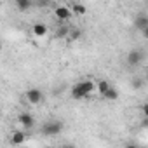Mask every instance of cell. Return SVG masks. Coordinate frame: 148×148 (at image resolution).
Here are the masks:
<instances>
[{
  "label": "cell",
  "instance_id": "cell-7",
  "mask_svg": "<svg viewBox=\"0 0 148 148\" xmlns=\"http://www.w3.org/2000/svg\"><path fill=\"white\" fill-rule=\"evenodd\" d=\"M70 32H71V28L68 26V25H64L63 21L59 23V26H58V30L54 32V38H58V40H63V38H68V35H70Z\"/></svg>",
  "mask_w": 148,
  "mask_h": 148
},
{
  "label": "cell",
  "instance_id": "cell-6",
  "mask_svg": "<svg viewBox=\"0 0 148 148\" xmlns=\"http://www.w3.org/2000/svg\"><path fill=\"white\" fill-rule=\"evenodd\" d=\"M18 122H19L25 129H32V127L35 125V117H33L32 113H28V112H23V113L18 115Z\"/></svg>",
  "mask_w": 148,
  "mask_h": 148
},
{
  "label": "cell",
  "instance_id": "cell-18",
  "mask_svg": "<svg viewBox=\"0 0 148 148\" xmlns=\"http://www.w3.org/2000/svg\"><path fill=\"white\" fill-rule=\"evenodd\" d=\"M141 33H143V38H146V40H148V26H146V28H145Z\"/></svg>",
  "mask_w": 148,
  "mask_h": 148
},
{
  "label": "cell",
  "instance_id": "cell-20",
  "mask_svg": "<svg viewBox=\"0 0 148 148\" xmlns=\"http://www.w3.org/2000/svg\"><path fill=\"white\" fill-rule=\"evenodd\" d=\"M145 2H148V0H145Z\"/></svg>",
  "mask_w": 148,
  "mask_h": 148
},
{
  "label": "cell",
  "instance_id": "cell-16",
  "mask_svg": "<svg viewBox=\"0 0 148 148\" xmlns=\"http://www.w3.org/2000/svg\"><path fill=\"white\" fill-rule=\"evenodd\" d=\"M141 110H143V113H145V117L148 119V103H145V105H141Z\"/></svg>",
  "mask_w": 148,
  "mask_h": 148
},
{
  "label": "cell",
  "instance_id": "cell-19",
  "mask_svg": "<svg viewBox=\"0 0 148 148\" xmlns=\"http://www.w3.org/2000/svg\"><path fill=\"white\" fill-rule=\"evenodd\" d=\"M146 77H148V68H146Z\"/></svg>",
  "mask_w": 148,
  "mask_h": 148
},
{
  "label": "cell",
  "instance_id": "cell-17",
  "mask_svg": "<svg viewBox=\"0 0 148 148\" xmlns=\"http://www.w3.org/2000/svg\"><path fill=\"white\" fill-rule=\"evenodd\" d=\"M141 86H143V82H141V80H134V82H132V87H136V89H138V87H141Z\"/></svg>",
  "mask_w": 148,
  "mask_h": 148
},
{
  "label": "cell",
  "instance_id": "cell-15",
  "mask_svg": "<svg viewBox=\"0 0 148 148\" xmlns=\"http://www.w3.org/2000/svg\"><path fill=\"white\" fill-rule=\"evenodd\" d=\"M80 37H82V32H80V30H71L70 35H68V40H73V42H75V40H79Z\"/></svg>",
  "mask_w": 148,
  "mask_h": 148
},
{
  "label": "cell",
  "instance_id": "cell-9",
  "mask_svg": "<svg viewBox=\"0 0 148 148\" xmlns=\"http://www.w3.org/2000/svg\"><path fill=\"white\" fill-rule=\"evenodd\" d=\"M32 32H33L35 37H45L47 35V26L44 23H35L33 28H32Z\"/></svg>",
  "mask_w": 148,
  "mask_h": 148
},
{
  "label": "cell",
  "instance_id": "cell-14",
  "mask_svg": "<svg viewBox=\"0 0 148 148\" xmlns=\"http://www.w3.org/2000/svg\"><path fill=\"white\" fill-rule=\"evenodd\" d=\"M105 99H108V101H115V99H119V91L115 89V87H110L106 92H105V96H103Z\"/></svg>",
  "mask_w": 148,
  "mask_h": 148
},
{
  "label": "cell",
  "instance_id": "cell-13",
  "mask_svg": "<svg viewBox=\"0 0 148 148\" xmlns=\"http://www.w3.org/2000/svg\"><path fill=\"white\" fill-rule=\"evenodd\" d=\"M71 12L77 14V16H84V14L87 12V9H86L84 4H73V5H71Z\"/></svg>",
  "mask_w": 148,
  "mask_h": 148
},
{
  "label": "cell",
  "instance_id": "cell-12",
  "mask_svg": "<svg viewBox=\"0 0 148 148\" xmlns=\"http://www.w3.org/2000/svg\"><path fill=\"white\" fill-rule=\"evenodd\" d=\"M14 2H16V7L21 12H25V11H28L32 7V0H14Z\"/></svg>",
  "mask_w": 148,
  "mask_h": 148
},
{
  "label": "cell",
  "instance_id": "cell-5",
  "mask_svg": "<svg viewBox=\"0 0 148 148\" xmlns=\"http://www.w3.org/2000/svg\"><path fill=\"white\" fill-rule=\"evenodd\" d=\"M71 7H66V5H59V7H56L54 9V16H56V19L58 21H68L70 18H71Z\"/></svg>",
  "mask_w": 148,
  "mask_h": 148
},
{
  "label": "cell",
  "instance_id": "cell-1",
  "mask_svg": "<svg viewBox=\"0 0 148 148\" xmlns=\"http://www.w3.org/2000/svg\"><path fill=\"white\" fill-rule=\"evenodd\" d=\"M94 91H96V84L91 79H86V80L73 84V87L70 89V94H71L73 99H84V98L91 96Z\"/></svg>",
  "mask_w": 148,
  "mask_h": 148
},
{
  "label": "cell",
  "instance_id": "cell-10",
  "mask_svg": "<svg viewBox=\"0 0 148 148\" xmlns=\"http://www.w3.org/2000/svg\"><path fill=\"white\" fill-rule=\"evenodd\" d=\"M146 26H148V16L141 14V16H138V18L134 19V28H138L139 32H143Z\"/></svg>",
  "mask_w": 148,
  "mask_h": 148
},
{
  "label": "cell",
  "instance_id": "cell-2",
  "mask_svg": "<svg viewBox=\"0 0 148 148\" xmlns=\"http://www.w3.org/2000/svg\"><path fill=\"white\" fill-rule=\"evenodd\" d=\"M63 127H64V124H63L61 120H47V122H44V124H42L40 132H42L45 138H54V136L61 134Z\"/></svg>",
  "mask_w": 148,
  "mask_h": 148
},
{
  "label": "cell",
  "instance_id": "cell-4",
  "mask_svg": "<svg viewBox=\"0 0 148 148\" xmlns=\"http://www.w3.org/2000/svg\"><path fill=\"white\" fill-rule=\"evenodd\" d=\"M25 96H26L28 103H32V105H38V103L44 99V92H42L40 89H37V87H32V89H28Z\"/></svg>",
  "mask_w": 148,
  "mask_h": 148
},
{
  "label": "cell",
  "instance_id": "cell-11",
  "mask_svg": "<svg viewBox=\"0 0 148 148\" xmlns=\"http://www.w3.org/2000/svg\"><path fill=\"white\" fill-rule=\"evenodd\" d=\"M110 87H112V86H110L108 80H99V82L96 84V89H98V92H99L101 96H105V92H106Z\"/></svg>",
  "mask_w": 148,
  "mask_h": 148
},
{
  "label": "cell",
  "instance_id": "cell-3",
  "mask_svg": "<svg viewBox=\"0 0 148 148\" xmlns=\"http://www.w3.org/2000/svg\"><path fill=\"white\" fill-rule=\"evenodd\" d=\"M143 58H145V54H143V51H141V49H132V51H129V52H127L125 61H127V64H129V66H138V64L143 61Z\"/></svg>",
  "mask_w": 148,
  "mask_h": 148
},
{
  "label": "cell",
  "instance_id": "cell-8",
  "mask_svg": "<svg viewBox=\"0 0 148 148\" xmlns=\"http://www.w3.org/2000/svg\"><path fill=\"white\" fill-rule=\"evenodd\" d=\"M26 141V132L23 131H14L11 136V145H25Z\"/></svg>",
  "mask_w": 148,
  "mask_h": 148
}]
</instances>
